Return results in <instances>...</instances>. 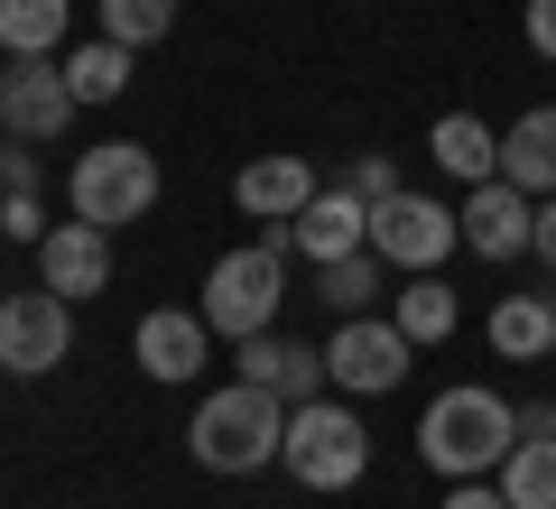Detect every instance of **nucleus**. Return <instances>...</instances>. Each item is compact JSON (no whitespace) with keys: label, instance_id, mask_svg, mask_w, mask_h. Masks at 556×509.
Returning a JSON list of instances; mask_svg holds the SVG:
<instances>
[{"label":"nucleus","instance_id":"obj_5","mask_svg":"<svg viewBox=\"0 0 556 509\" xmlns=\"http://www.w3.org/2000/svg\"><path fill=\"white\" fill-rule=\"evenodd\" d=\"M159 149H139V139H102V149L75 157V177H65V204H75L84 222H102V232H121V222H149V204H159Z\"/></svg>","mask_w":556,"mask_h":509},{"label":"nucleus","instance_id":"obj_11","mask_svg":"<svg viewBox=\"0 0 556 509\" xmlns=\"http://www.w3.org/2000/svg\"><path fill=\"white\" fill-rule=\"evenodd\" d=\"M38 288H56L65 306L75 296H102L112 288V232L102 222H47V241H38Z\"/></svg>","mask_w":556,"mask_h":509},{"label":"nucleus","instance_id":"obj_10","mask_svg":"<svg viewBox=\"0 0 556 509\" xmlns=\"http://www.w3.org/2000/svg\"><path fill=\"white\" fill-rule=\"evenodd\" d=\"M464 251L473 259H529V241H538V195H519L510 177H482V186H464Z\"/></svg>","mask_w":556,"mask_h":509},{"label":"nucleus","instance_id":"obj_17","mask_svg":"<svg viewBox=\"0 0 556 509\" xmlns=\"http://www.w3.org/2000/svg\"><path fill=\"white\" fill-rule=\"evenodd\" d=\"M427 157H437L445 177H464V186H482V177H501V130H482L473 112H445L437 130H427Z\"/></svg>","mask_w":556,"mask_h":509},{"label":"nucleus","instance_id":"obj_9","mask_svg":"<svg viewBox=\"0 0 556 509\" xmlns=\"http://www.w3.org/2000/svg\"><path fill=\"white\" fill-rule=\"evenodd\" d=\"M75 343V306L56 288H28V296H0V371L10 380H47Z\"/></svg>","mask_w":556,"mask_h":509},{"label":"nucleus","instance_id":"obj_18","mask_svg":"<svg viewBox=\"0 0 556 509\" xmlns=\"http://www.w3.org/2000/svg\"><path fill=\"white\" fill-rule=\"evenodd\" d=\"M492 353L501 361H547L556 353V306L547 296H501L492 306Z\"/></svg>","mask_w":556,"mask_h":509},{"label":"nucleus","instance_id":"obj_21","mask_svg":"<svg viewBox=\"0 0 556 509\" xmlns=\"http://www.w3.org/2000/svg\"><path fill=\"white\" fill-rule=\"evenodd\" d=\"M130 56H139V47H121V38L65 47V84H75V102H121V93H130Z\"/></svg>","mask_w":556,"mask_h":509},{"label":"nucleus","instance_id":"obj_31","mask_svg":"<svg viewBox=\"0 0 556 509\" xmlns=\"http://www.w3.org/2000/svg\"><path fill=\"white\" fill-rule=\"evenodd\" d=\"M529 251H538V259H547V269H556V195L538 204V241H529Z\"/></svg>","mask_w":556,"mask_h":509},{"label":"nucleus","instance_id":"obj_1","mask_svg":"<svg viewBox=\"0 0 556 509\" xmlns=\"http://www.w3.org/2000/svg\"><path fill=\"white\" fill-rule=\"evenodd\" d=\"M510 445H519V408L501 390H445L437 408L417 417V454H427V472H445V482L501 472Z\"/></svg>","mask_w":556,"mask_h":509},{"label":"nucleus","instance_id":"obj_16","mask_svg":"<svg viewBox=\"0 0 556 509\" xmlns=\"http://www.w3.org/2000/svg\"><path fill=\"white\" fill-rule=\"evenodd\" d=\"M501 177H510L519 195H538V204L556 195V102H538V112H519L510 130H501Z\"/></svg>","mask_w":556,"mask_h":509},{"label":"nucleus","instance_id":"obj_22","mask_svg":"<svg viewBox=\"0 0 556 509\" xmlns=\"http://www.w3.org/2000/svg\"><path fill=\"white\" fill-rule=\"evenodd\" d=\"M316 296H325V306H334V315H371L380 296H390V259H380V251L325 259V269H316Z\"/></svg>","mask_w":556,"mask_h":509},{"label":"nucleus","instance_id":"obj_24","mask_svg":"<svg viewBox=\"0 0 556 509\" xmlns=\"http://www.w3.org/2000/svg\"><path fill=\"white\" fill-rule=\"evenodd\" d=\"M93 28L121 47H159L177 28V0H93Z\"/></svg>","mask_w":556,"mask_h":509},{"label":"nucleus","instance_id":"obj_30","mask_svg":"<svg viewBox=\"0 0 556 509\" xmlns=\"http://www.w3.org/2000/svg\"><path fill=\"white\" fill-rule=\"evenodd\" d=\"M519 435H538V445H556V398H529V408H519Z\"/></svg>","mask_w":556,"mask_h":509},{"label":"nucleus","instance_id":"obj_13","mask_svg":"<svg viewBox=\"0 0 556 509\" xmlns=\"http://www.w3.org/2000/svg\"><path fill=\"white\" fill-rule=\"evenodd\" d=\"M130 353H139V371H149V380L186 390V380L204 371V353H214V325H204V315H177V306H159V315H139Z\"/></svg>","mask_w":556,"mask_h":509},{"label":"nucleus","instance_id":"obj_27","mask_svg":"<svg viewBox=\"0 0 556 509\" xmlns=\"http://www.w3.org/2000/svg\"><path fill=\"white\" fill-rule=\"evenodd\" d=\"M0 232H10V241H28V251H38V241H47V214H38V195L0 204Z\"/></svg>","mask_w":556,"mask_h":509},{"label":"nucleus","instance_id":"obj_23","mask_svg":"<svg viewBox=\"0 0 556 509\" xmlns=\"http://www.w3.org/2000/svg\"><path fill=\"white\" fill-rule=\"evenodd\" d=\"M492 482L510 491V509H556V445L519 435V445L501 454V472H492Z\"/></svg>","mask_w":556,"mask_h":509},{"label":"nucleus","instance_id":"obj_20","mask_svg":"<svg viewBox=\"0 0 556 509\" xmlns=\"http://www.w3.org/2000/svg\"><path fill=\"white\" fill-rule=\"evenodd\" d=\"M75 0H0V56H56Z\"/></svg>","mask_w":556,"mask_h":509},{"label":"nucleus","instance_id":"obj_14","mask_svg":"<svg viewBox=\"0 0 556 509\" xmlns=\"http://www.w3.org/2000/svg\"><path fill=\"white\" fill-rule=\"evenodd\" d=\"M241 353V380H260V390H278L288 408H306V398H325V353L316 343H288V333H251V343H232Z\"/></svg>","mask_w":556,"mask_h":509},{"label":"nucleus","instance_id":"obj_2","mask_svg":"<svg viewBox=\"0 0 556 509\" xmlns=\"http://www.w3.org/2000/svg\"><path fill=\"white\" fill-rule=\"evenodd\" d=\"M186 445H195L204 472H269L278 445H288V398L260 390V380H232V390H214L195 408Z\"/></svg>","mask_w":556,"mask_h":509},{"label":"nucleus","instance_id":"obj_6","mask_svg":"<svg viewBox=\"0 0 556 509\" xmlns=\"http://www.w3.org/2000/svg\"><path fill=\"white\" fill-rule=\"evenodd\" d=\"M455 241H464V222H455V204H437V195H408V186H399V195L371 204V251L390 259V269H408V278L445 269Z\"/></svg>","mask_w":556,"mask_h":509},{"label":"nucleus","instance_id":"obj_12","mask_svg":"<svg viewBox=\"0 0 556 509\" xmlns=\"http://www.w3.org/2000/svg\"><path fill=\"white\" fill-rule=\"evenodd\" d=\"M316 195H325V177H316V157H298V149H269V157H251L232 177V204L251 222H298Z\"/></svg>","mask_w":556,"mask_h":509},{"label":"nucleus","instance_id":"obj_3","mask_svg":"<svg viewBox=\"0 0 556 509\" xmlns=\"http://www.w3.org/2000/svg\"><path fill=\"white\" fill-rule=\"evenodd\" d=\"M278 472H288L298 491H353L362 472H371V427H362L343 398H306V408H288Z\"/></svg>","mask_w":556,"mask_h":509},{"label":"nucleus","instance_id":"obj_29","mask_svg":"<svg viewBox=\"0 0 556 509\" xmlns=\"http://www.w3.org/2000/svg\"><path fill=\"white\" fill-rule=\"evenodd\" d=\"M529 47L556 65V0H529Z\"/></svg>","mask_w":556,"mask_h":509},{"label":"nucleus","instance_id":"obj_15","mask_svg":"<svg viewBox=\"0 0 556 509\" xmlns=\"http://www.w3.org/2000/svg\"><path fill=\"white\" fill-rule=\"evenodd\" d=\"M288 232H298V251L325 269V259H353V251H371V204H362L353 186H325V195L306 204V214L288 222Z\"/></svg>","mask_w":556,"mask_h":509},{"label":"nucleus","instance_id":"obj_7","mask_svg":"<svg viewBox=\"0 0 556 509\" xmlns=\"http://www.w3.org/2000/svg\"><path fill=\"white\" fill-rule=\"evenodd\" d=\"M75 84H65V56H10L0 65V130L28 139V149H47V139L75 130Z\"/></svg>","mask_w":556,"mask_h":509},{"label":"nucleus","instance_id":"obj_8","mask_svg":"<svg viewBox=\"0 0 556 509\" xmlns=\"http://www.w3.org/2000/svg\"><path fill=\"white\" fill-rule=\"evenodd\" d=\"M408 361H417V343L390 325V315H343L334 343H325V380H334V390H353V398L399 390V380H408Z\"/></svg>","mask_w":556,"mask_h":509},{"label":"nucleus","instance_id":"obj_28","mask_svg":"<svg viewBox=\"0 0 556 509\" xmlns=\"http://www.w3.org/2000/svg\"><path fill=\"white\" fill-rule=\"evenodd\" d=\"M445 509H510V491L482 472V482H445Z\"/></svg>","mask_w":556,"mask_h":509},{"label":"nucleus","instance_id":"obj_19","mask_svg":"<svg viewBox=\"0 0 556 509\" xmlns=\"http://www.w3.org/2000/svg\"><path fill=\"white\" fill-rule=\"evenodd\" d=\"M455 315H464V306H455V288H445L437 269H427V278H408V288L390 296V325L408 333L417 353H427V343H445V333H455Z\"/></svg>","mask_w":556,"mask_h":509},{"label":"nucleus","instance_id":"obj_25","mask_svg":"<svg viewBox=\"0 0 556 509\" xmlns=\"http://www.w3.org/2000/svg\"><path fill=\"white\" fill-rule=\"evenodd\" d=\"M334 186H353L362 204H380V195H399V167H390V157H380V149H362V157H353V167H343Z\"/></svg>","mask_w":556,"mask_h":509},{"label":"nucleus","instance_id":"obj_4","mask_svg":"<svg viewBox=\"0 0 556 509\" xmlns=\"http://www.w3.org/2000/svg\"><path fill=\"white\" fill-rule=\"evenodd\" d=\"M278 306H288V251H269V241H241V251H223L214 269H204V325L223 333V343H251V333L278 325Z\"/></svg>","mask_w":556,"mask_h":509},{"label":"nucleus","instance_id":"obj_26","mask_svg":"<svg viewBox=\"0 0 556 509\" xmlns=\"http://www.w3.org/2000/svg\"><path fill=\"white\" fill-rule=\"evenodd\" d=\"M20 195H38V149L10 139V149H0V204H20Z\"/></svg>","mask_w":556,"mask_h":509}]
</instances>
